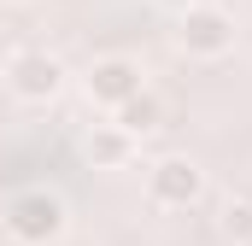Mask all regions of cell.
Instances as JSON below:
<instances>
[{"mask_svg": "<svg viewBox=\"0 0 252 246\" xmlns=\"http://www.w3.org/2000/svg\"><path fill=\"white\" fill-rule=\"evenodd\" d=\"M6 229H12L24 246L59 241V235H64V199L47 193V187H24V193H12V205H6Z\"/></svg>", "mask_w": 252, "mask_h": 246, "instance_id": "cell-1", "label": "cell"}, {"mask_svg": "<svg viewBox=\"0 0 252 246\" xmlns=\"http://www.w3.org/2000/svg\"><path fill=\"white\" fill-rule=\"evenodd\" d=\"M6 88L18 100H30V106H47V100H59V88H64V64L47 47H18L6 59Z\"/></svg>", "mask_w": 252, "mask_h": 246, "instance_id": "cell-2", "label": "cell"}, {"mask_svg": "<svg viewBox=\"0 0 252 246\" xmlns=\"http://www.w3.org/2000/svg\"><path fill=\"white\" fill-rule=\"evenodd\" d=\"M176 41H182V53H193V59H223L235 47V18L223 6H211V0H193L188 12H182Z\"/></svg>", "mask_w": 252, "mask_h": 246, "instance_id": "cell-3", "label": "cell"}, {"mask_svg": "<svg viewBox=\"0 0 252 246\" xmlns=\"http://www.w3.org/2000/svg\"><path fill=\"white\" fill-rule=\"evenodd\" d=\"M147 193L153 205H170V211H188L193 199L205 193V170L193 164L188 153H164L153 170H147Z\"/></svg>", "mask_w": 252, "mask_h": 246, "instance_id": "cell-4", "label": "cell"}, {"mask_svg": "<svg viewBox=\"0 0 252 246\" xmlns=\"http://www.w3.org/2000/svg\"><path fill=\"white\" fill-rule=\"evenodd\" d=\"M82 88H88V100H94V106L118 112L124 100H135V94L147 88V82H141V64L129 59V53H106V59H94V64H88Z\"/></svg>", "mask_w": 252, "mask_h": 246, "instance_id": "cell-5", "label": "cell"}, {"mask_svg": "<svg viewBox=\"0 0 252 246\" xmlns=\"http://www.w3.org/2000/svg\"><path fill=\"white\" fill-rule=\"evenodd\" d=\"M112 123L124 129L129 141H141V135H153V129H164V106H158V94H135V100H124L118 112H112Z\"/></svg>", "mask_w": 252, "mask_h": 246, "instance_id": "cell-6", "label": "cell"}, {"mask_svg": "<svg viewBox=\"0 0 252 246\" xmlns=\"http://www.w3.org/2000/svg\"><path fill=\"white\" fill-rule=\"evenodd\" d=\"M129 153H135V141H129L118 123H94V129H88V158H94L100 170H118V164H129Z\"/></svg>", "mask_w": 252, "mask_h": 246, "instance_id": "cell-7", "label": "cell"}, {"mask_svg": "<svg viewBox=\"0 0 252 246\" xmlns=\"http://www.w3.org/2000/svg\"><path fill=\"white\" fill-rule=\"evenodd\" d=\"M223 229H229L235 241H252V199H229V205H223Z\"/></svg>", "mask_w": 252, "mask_h": 246, "instance_id": "cell-8", "label": "cell"}, {"mask_svg": "<svg viewBox=\"0 0 252 246\" xmlns=\"http://www.w3.org/2000/svg\"><path fill=\"white\" fill-rule=\"evenodd\" d=\"M158 6H176V12H188V6H193V0H158Z\"/></svg>", "mask_w": 252, "mask_h": 246, "instance_id": "cell-9", "label": "cell"}, {"mask_svg": "<svg viewBox=\"0 0 252 246\" xmlns=\"http://www.w3.org/2000/svg\"><path fill=\"white\" fill-rule=\"evenodd\" d=\"M6 6H24V0H6Z\"/></svg>", "mask_w": 252, "mask_h": 246, "instance_id": "cell-10", "label": "cell"}]
</instances>
